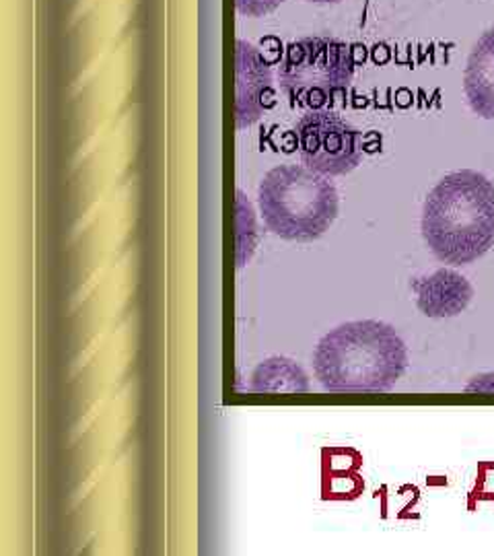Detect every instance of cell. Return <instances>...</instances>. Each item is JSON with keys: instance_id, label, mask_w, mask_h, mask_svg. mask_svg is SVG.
<instances>
[{"instance_id": "obj_1", "label": "cell", "mask_w": 494, "mask_h": 556, "mask_svg": "<svg viewBox=\"0 0 494 556\" xmlns=\"http://www.w3.org/2000/svg\"><path fill=\"white\" fill-rule=\"evenodd\" d=\"M408 346L379 319L340 324L317 342L314 374L332 394H385L408 369Z\"/></svg>"}, {"instance_id": "obj_2", "label": "cell", "mask_w": 494, "mask_h": 556, "mask_svg": "<svg viewBox=\"0 0 494 556\" xmlns=\"http://www.w3.org/2000/svg\"><path fill=\"white\" fill-rule=\"evenodd\" d=\"M422 238L436 258L464 266L494 245V184L474 169L447 174L422 206Z\"/></svg>"}, {"instance_id": "obj_3", "label": "cell", "mask_w": 494, "mask_h": 556, "mask_svg": "<svg viewBox=\"0 0 494 556\" xmlns=\"http://www.w3.org/2000/svg\"><path fill=\"white\" fill-rule=\"evenodd\" d=\"M264 225L287 241L307 243L321 238L338 217L337 186L305 165L273 167L257 188Z\"/></svg>"}, {"instance_id": "obj_4", "label": "cell", "mask_w": 494, "mask_h": 556, "mask_svg": "<svg viewBox=\"0 0 494 556\" xmlns=\"http://www.w3.org/2000/svg\"><path fill=\"white\" fill-rule=\"evenodd\" d=\"M355 66V52L346 41L303 38L284 50L278 79L293 105L324 110L346 93Z\"/></svg>"}, {"instance_id": "obj_5", "label": "cell", "mask_w": 494, "mask_h": 556, "mask_svg": "<svg viewBox=\"0 0 494 556\" xmlns=\"http://www.w3.org/2000/svg\"><path fill=\"white\" fill-rule=\"evenodd\" d=\"M296 149L305 167L337 178L363 161V135L330 110H312L296 122Z\"/></svg>"}, {"instance_id": "obj_6", "label": "cell", "mask_w": 494, "mask_h": 556, "mask_svg": "<svg viewBox=\"0 0 494 556\" xmlns=\"http://www.w3.org/2000/svg\"><path fill=\"white\" fill-rule=\"evenodd\" d=\"M275 103L273 71L256 46L236 41V124L250 128Z\"/></svg>"}, {"instance_id": "obj_7", "label": "cell", "mask_w": 494, "mask_h": 556, "mask_svg": "<svg viewBox=\"0 0 494 556\" xmlns=\"http://www.w3.org/2000/svg\"><path fill=\"white\" fill-rule=\"evenodd\" d=\"M416 307L427 318H455L468 309L474 299V287L468 278L452 268H439L431 275L416 278Z\"/></svg>"}, {"instance_id": "obj_8", "label": "cell", "mask_w": 494, "mask_h": 556, "mask_svg": "<svg viewBox=\"0 0 494 556\" xmlns=\"http://www.w3.org/2000/svg\"><path fill=\"white\" fill-rule=\"evenodd\" d=\"M464 91L476 116L494 122V27L482 34L468 56Z\"/></svg>"}, {"instance_id": "obj_9", "label": "cell", "mask_w": 494, "mask_h": 556, "mask_svg": "<svg viewBox=\"0 0 494 556\" xmlns=\"http://www.w3.org/2000/svg\"><path fill=\"white\" fill-rule=\"evenodd\" d=\"M309 388L312 386L303 367L289 357L262 361L250 383V390L256 394H305Z\"/></svg>"}, {"instance_id": "obj_10", "label": "cell", "mask_w": 494, "mask_h": 556, "mask_svg": "<svg viewBox=\"0 0 494 556\" xmlns=\"http://www.w3.org/2000/svg\"><path fill=\"white\" fill-rule=\"evenodd\" d=\"M254 206L245 197L243 190L236 192V260H238V268H243L245 264H250V260L254 258L257 243L256 217H254Z\"/></svg>"}, {"instance_id": "obj_11", "label": "cell", "mask_w": 494, "mask_h": 556, "mask_svg": "<svg viewBox=\"0 0 494 556\" xmlns=\"http://www.w3.org/2000/svg\"><path fill=\"white\" fill-rule=\"evenodd\" d=\"M282 2L284 0H236V9L243 17H264L277 11Z\"/></svg>"}, {"instance_id": "obj_12", "label": "cell", "mask_w": 494, "mask_h": 556, "mask_svg": "<svg viewBox=\"0 0 494 556\" xmlns=\"http://www.w3.org/2000/svg\"><path fill=\"white\" fill-rule=\"evenodd\" d=\"M468 394H494V374H480L464 388Z\"/></svg>"}, {"instance_id": "obj_13", "label": "cell", "mask_w": 494, "mask_h": 556, "mask_svg": "<svg viewBox=\"0 0 494 556\" xmlns=\"http://www.w3.org/2000/svg\"><path fill=\"white\" fill-rule=\"evenodd\" d=\"M307 2H316V4H337V2H342V0H307Z\"/></svg>"}]
</instances>
